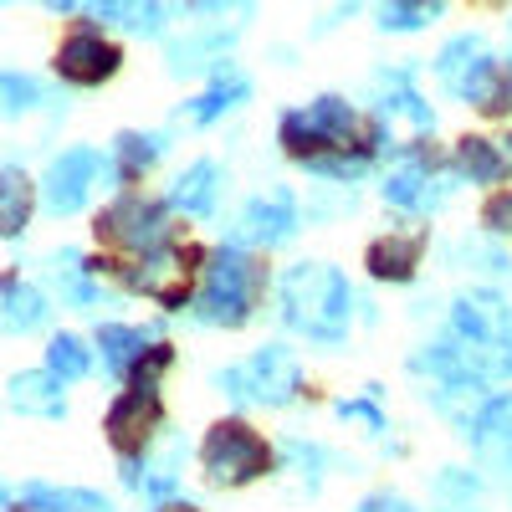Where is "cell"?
Here are the masks:
<instances>
[{
  "label": "cell",
  "instance_id": "cell-1",
  "mask_svg": "<svg viewBox=\"0 0 512 512\" xmlns=\"http://www.w3.org/2000/svg\"><path fill=\"white\" fill-rule=\"evenodd\" d=\"M282 323L318 349H338L354 328V287L328 262H297L277 282Z\"/></svg>",
  "mask_w": 512,
  "mask_h": 512
},
{
  "label": "cell",
  "instance_id": "cell-2",
  "mask_svg": "<svg viewBox=\"0 0 512 512\" xmlns=\"http://www.w3.org/2000/svg\"><path fill=\"white\" fill-rule=\"evenodd\" d=\"M262 292H267V267L246 246H221L210 251L205 282L190 297V313L205 328H246L262 308Z\"/></svg>",
  "mask_w": 512,
  "mask_h": 512
},
{
  "label": "cell",
  "instance_id": "cell-3",
  "mask_svg": "<svg viewBox=\"0 0 512 512\" xmlns=\"http://www.w3.org/2000/svg\"><path fill=\"white\" fill-rule=\"evenodd\" d=\"M216 384L221 395H231L236 405H267V410H282L303 395V364L287 344H262L251 359L231 364V369H216Z\"/></svg>",
  "mask_w": 512,
  "mask_h": 512
},
{
  "label": "cell",
  "instance_id": "cell-4",
  "mask_svg": "<svg viewBox=\"0 0 512 512\" xmlns=\"http://www.w3.org/2000/svg\"><path fill=\"white\" fill-rule=\"evenodd\" d=\"M200 466H205V482L210 487H251L262 482L272 466H277V451L251 431L246 420H216L200 441Z\"/></svg>",
  "mask_w": 512,
  "mask_h": 512
},
{
  "label": "cell",
  "instance_id": "cell-5",
  "mask_svg": "<svg viewBox=\"0 0 512 512\" xmlns=\"http://www.w3.org/2000/svg\"><path fill=\"white\" fill-rule=\"evenodd\" d=\"M98 241L118 246V251H134V256H149L159 246L175 241V221H169V210L139 190H123L113 205L98 210V221H93Z\"/></svg>",
  "mask_w": 512,
  "mask_h": 512
},
{
  "label": "cell",
  "instance_id": "cell-6",
  "mask_svg": "<svg viewBox=\"0 0 512 512\" xmlns=\"http://www.w3.org/2000/svg\"><path fill=\"white\" fill-rule=\"evenodd\" d=\"M195 262H200V251L169 241V246L139 256V262L118 267V277H123V287L144 292L149 303H159V308H169V313H180V308H190V287H195V272H200Z\"/></svg>",
  "mask_w": 512,
  "mask_h": 512
},
{
  "label": "cell",
  "instance_id": "cell-7",
  "mask_svg": "<svg viewBox=\"0 0 512 512\" xmlns=\"http://www.w3.org/2000/svg\"><path fill=\"white\" fill-rule=\"evenodd\" d=\"M384 200L410 210V216H431V210H441L451 200V175L441 169V159L431 149H405L395 164H390V175H384Z\"/></svg>",
  "mask_w": 512,
  "mask_h": 512
},
{
  "label": "cell",
  "instance_id": "cell-8",
  "mask_svg": "<svg viewBox=\"0 0 512 512\" xmlns=\"http://www.w3.org/2000/svg\"><path fill=\"white\" fill-rule=\"evenodd\" d=\"M159 431H164V400L154 390H123L108 405V415H103V436H108V446L123 461L149 456V446H154Z\"/></svg>",
  "mask_w": 512,
  "mask_h": 512
},
{
  "label": "cell",
  "instance_id": "cell-9",
  "mask_svg": "<svg viewBox=\"0 0 512 512\" xmlns=\"http://www.w3.org/2000/svg\"><path fill=\"white\" fill-rule=\"evenodd\" d=\"M52 67H57L62 82H72V88H103V82L118 77L123 52H118V41H108L98 26H77V31L62 36Z\"/></svg>",
  "mask_w": 512,
  "mask_h": 512
},
{
  "label": "cell",
  "instance_id": "cell-10",
  "mask_svg": "<svg viewBox=\"0 0 512 512\" xmlns=\"http://www.w3.org/2000/svg\"><path fill=\"white\" fill-rule=\"evenodd\" d=\"M98 175H108V159L98 149H67L47 164V180H41V200H47L52 216H77L88 205Z\"/></svg>",
  "mask_w": 512,
  "mask_h": 512
},
{
  "label": "cell",
  "instance_id": "cell-11",
  "mask_svg": "<svg viewBox=\"0 0 512 512\" xmlns=\"http://www.w3.org/2000/svg\"><path fill=\"white\" fill-rule=\"evenodd\" d=\"M308 118L318 123V134H323L338 154L374 159V154H379V144H384V123H379V118H364L349 98L323 93V98H313V103H308Z\"/></svg>",
  "mask_w": 512,
  "mask_h": 512
},
{
  "label": "cell",
  "instance_id": "cell-12",
  "mask_svg": "<svg viewBox=\"0 0 512 512\" xmlns=\"http://www.w3.org/2000/svg\"><path fill=\"white\" fill-rule=\"evenodd\" d=\"M297 200L292 190H267V195H256L241 205V216H236V231H231V246H262V251H277L297 236Z\"/></svg>",
  "mask_w": 512,
  "mask_h": 512
},
{
  "label": "cell",
  "instance_id": "cell-13",
  "mask_svg": "<svg viewBox=\"0 0 512 512\" xmlns=\"http://www.w3.org/2000/svg\"><path fill=\"white\" fill-rule=\"evenodd\" d=\"M451 338H461L466 349H497L512 338V308L497 292H461L451 303Z\"/></svg>",
  "mask_w": 512,
  "mask_h": 512
},
{
  "label": "cell",
  "instance_id": "cell-14",
  "mask_svg": "<svg viewBox=\"0 0 512 512\" xmlns=\"http://www.w3.org/2000/svg\"><path fill=\"white\" fill-rule=\"evenodd\" d=\"M425 262V231H384L364 246V267L374 282H390V287H405L415 282Z\"/></svg>",
  "mask_w": 512,
  "mask_h": 512
},
{
  "label": "cell",
  "instance_id": "cell-15",
  "mask_svg": "<svg viewBox=\"0 0 512 512\" xmlns=\"http://www.w3.org/2000/svg\"><path fill=\"white\" fill-rule=\"evenodd\" d=\"M466 441L477 446V456H482L487 472L512 477V395H492V400L482 405V415L472 420Z\"/></svg>",
  "mask_w": 512,
  "mask_h": 512
},
{
  "label": "cell",
  "instance_id": "cell-16",
  "mask_svg": "<svg viewBox=\"0 0 512 512\" xmlns=\"http://www.w3.org/2000/svg\"><path fill=\"white\" fill-rule=\"evenodd\" d=\"M47 318H52L47 292L31 287L21 272L0 277V328L6 333H36V328H47Z\"/></svg>",
  "mask_w": 512,
  "mask_h": 512
},
{
  "label": "cell",
  "instance_id": "cell-17",
  "mask_svg": "<svg viewBox=\"0 0 512 512\" xmlns=\"http://www.w3.org/2000/svg\"><path fill=\"white\" fill-rule=\"evenodd\" d=\"M492 62V52H487V36H477V31H461V36H451L446 47H441V57H436V77H441V88L446 93H456V98H466V88L477 82V72Z\"/></svg>",
  "mask_w": 512,
  "mask_h": 512
},
{
  "label": "cell",
  "instance_id": "cell-18",
  "mask_svg": "<svg viewBox=\"0 0 512 512\" xmlns=\"http://www.w3.org/2000/svg\"><path fill=\"white\" fill-rule=\"evenodd\" d=\"M221 185H226L221 164L216 159H195L190 169H180V180L169 185V205L185 210V216H195V221H205V216H216V205H221Z\"/></svg>",
  "mask_w": 512,
  "mask_h": 512
},
{
  "label": "cell",
  "instance_id": "cell-19",
  "mask_svg": "<svg viewBox=\"0 0 512 512\" xmlns=\"http://www.w3.org/2000/svg\"><path fill=\"white\" fill-rule=\"evenodd\" d=\"M11 410L36 420H62L67 415V384L52 369H21L11 374Z\"/></svg>",
  "mask_w": 512,
  "mask_h": 512
},
{
  "label": "cell",
  "instance_id": "cell-20",
  "mask_svg": "<svg viewBox=\"0 0 512 512\" xmlns=\"http://www.w3.org/2000/svg\"><path fill=\"white\" fill-rule=\"evenodd\" d=\"M451 169H456V180H466V185H502L507 169H512V159H507L502 144H492V139H482V134H466V139H456Z\"/></svg>",
  "mask_w": 512,
  "mask_h": 512
},
{
  "label": "cell",
  "instance_id": "cell-21",
  "mask_svg": "<svg viewBox=\"0 0 512 512\" xmlns=\"http://www.w3.org/2000/svg\"><path fill=\"white\" fill-rule=\"evenodd\" d=\"M251 98V82H246V72L236 67V62H221L216 67V82L185 108V118L195 123V128H205V123H216V118H226L231 108H241Z\"/></svg>",
  "mask_w": 512,
  "mask_h": 512
},
{
  "label": "cell",
  "instance_id": "cell-22",
  "mask_svg": "<svg viewBox=\"0 0 512 512\" xmlns=\"http://www.w3.org/2000/svg\"><path fill=\"white\" fill-rule=\"evenodd\" d=\"M164 134H118L113 139V154H108V180L118 185H139L149 169L164 159Z\"/></svg>",
  "mask_w": 512,
  "mask_h": 512
},
{
  "label": "cell",
  "instance_id": "cell-23",
  "mask_svg": "<svg viewBox=\"0 0 512 512\" xmlns=\"http://www.w3.org/2000/svg\"><path fill=\"white\" fill-rule=\"evenodd\" d=\"M31 210H36V185L26 180V169L6 164L0 169V241H16L31 226Z\"/></svg>",
  "mask_w": 512,
  "mask_h": 512
},
{
  "label": "cell",
  "instance_id": "cell-24",
  "mask_svg": "<svg viewBox=\"0 0 512 512\" xmlns=\"http://www.w3.org/2000/svg\"><path fill=\"white\" fill-rule=\"evenodd\" d=\"M149 349V333L144 328H128V323H98V354H103V369L113 379H128L134 364L144 359Z\"/></svg>",
  "mask_w": 512,
  "mask_h": 512
},
{
  "label": "cell",
  "instance_id": "cell-25",
  "mask_svg": "<svg viewBox=\"0 0 512 512\" xmlns=\"http://www.w3.org/2000/svg\"><path fill=\"white\" fill-rule=\"evenodd\" d=\"M21 502L31 512H118L103 492H88V487H47V482H31L21 492Z\"/></svg>",
  "mask_w": 512,
  "mask_h": 512
},
{
  "label": "cell",
  "instance_id": "cell-26",
  "mask_svg": "<svg viewBox=\"0 0 512 512\" xmlns=\"http://www.w3.org/2000/svg\"><path fill=\"white\" fill-rule=\"evenodd\" d=\"M52 282L62 292V303L72 308H98V272L82 262V256H52Z\"/></svg>",
  "mask_w": 512,
  "mask_h": 512
},
{
  "label": "cell",
  "instance_id": "cell-27",
  "mask_svg": "<svg viewBox=\"0 0 512 512\" xmlns=\"http://www.w3.org/2000/svg\"><path fill=\"white\" fill-rule=\"evenodd\" d=\"M47 369H52L62 384H77V379L93 374V349L82 344L77 333H52V344H47Z\"/></svg>",
  "mask_w": 512,
  "mask_h": 512
},
{
  "label": "cell",
  "instance_id": "cell-28",
  "mask_svg": "<svg viewBox=\"0 0 512 512\" xmlns=\"http://www.w3.org/2000/svg\"><path fill=\"white\" fill-rule=\"evenodd\" d=\"M103 21H118L123 31H139V36H154L164 26V6L159 0H93Z\"/></svg>",
  "mask_w": 512,
  "mask_h": 512
},
{
  "label": "cell",
  "instance_id": "cell-29",
  "mask_svg": "<svg viewBox=\"0 0 512 512\" xmlns=\"http://www.w3.org/2000/svg\"><path fill=\"white\" fill-rule=\"evenodd\" d=\"M477 477L466 472V466H446V472L436 477V502L441 512H477Z\"/></svg>",
  "mask_w": 512,
  "mask_h": 512
},
{
  "label": "cell",
  "instance_id": "cell-30",
  "mask_svg": "<svg viewBox=\"0 0 512 512\" xmlns=\"http://www.w3.org/2000/svg\"><path fill=\"white\" fill-rule=\"evenodd\" d=\"M282 456H287V466H292V472L303 477L308 487H318V482H323V466H328V451H323L318 441H297V436H292V441L282 446Z\"/></svg>",
  "mask_w": 512,
  "mask_h": 512
},
{
  "label": "cell",
  "instance_id": "cell-31",
  "mask_svg": "<svg viewBox=\"0 0 512 512\" xmlns=\"http://www.w3.org/2000/svg\"><path fill=\"white\" fill-rule=\"evenodd\" d=\"M169 364H175V349H169V344H149L144 359L134 364V374H128V390H154L159 395V379L169 374Z\"/></svg>",
  "mask_w": 512,
  "mask_h": 512
},
{
  "label": "cell",
  "instance_id": "cell-32",
  "mask_svg": "<svg viewBox=\"0 0 512 512\" xmlns=\"http://www.w3.org/2000/svg\"><path fill=\"white\" fill-rule=\"evenodd\" d=\"M374 395H379V390L354 395V400H338V405H333V415H338V420H349V425H364L369 436H379V431H384V410L374 405Z\"/></svg>",
  "mask_w": 512,
  "mask_h": 512
},
{
  "label": "cell",
  "instance_id": "cell-33",
  "mask_svg": "<svg viewBox=\"0 0 512 512\" xmlns=\"http://www.w3.org/2000/svg\"><path fill=\"white\" fill-rule=\"evenodd\" d=\"M0 98H6V103H0L6 113H26V108H36V88H31L26 77H16V72H0Z\"/></svg>",
  "mask_w": 512,
  "mask_h": 512
},
{
  "label": "cell",
  "instance_id": "cell-34",
  "mask_svg": "<svg viewBox=\"0 0 512 512\" xmlns=\"http://www.w3.org/2000/svg\"><path fill=\"white\" fill-rule=\"evenodd\" d=\"M482 226L492 236H512V190H497L487 205H482Z\"/></svg>",
  "mask_w": 512,
  "mask_h": 512
},
{
  "label": "cell",
  "instance_id": "cell-35",
  "mask_svg": "<svg viewBox=\"0 0 512 512\" xmlns=\"http://www.w3.org/2000/svg\"><path fill=\"white\" fill-rule=\"evenodd\" d=\"M456 256H466V262H487V272H507V267H512V262H507V251L482 246V241H461V246H456Z\"/></svg>",
  "mask_w": 512,
  "mask_h": 512
},
{
  "label": "cell",
  "instance_id": "cell-36",
  "mask_svg": "<svg viewBox=\"0 0 512 512\" xmlns=\"http://www.w3.org/2000/svg\"><path fill=\"white\" fill-rule=\"evenodd\" d=\"M354 512H420V507H410L400 492H369Z\"/></svg>",
  "mask_w": 512,
  "mask_h": 512
},
{
  "label": "cell",
  "instance_id": "cell-37",
  "mask_svg": "<svg viewBox=\"0 0 512 512\" xmlns=\"http://www.w3.org/2000/svg\"><path fill=\"white\" fill-rule=\"evenodd\" d=\"M185 6H190V11H205V16H226L231 6L246 11V0H185Z\"/></svg>",
  "mask_w": 512,
  "mask_h": 512
},
{
  "label": "cell",
  "instance_id": "cell-38",
  "mask_svg": "<svg viewBox=\"0 0 512 512\" xmlns=\"http://www.w3.org/2000/svg\"><path fill=\"white\" fill-rule=\"evenodd\" d=\"M395 6H410V11H431V16H436V11L446 6V0H395Z\"/></svg>",
  "mask_w": 512,
  "mask_h": 512
},
{
  "label": "cell",
  "instance_id": "cell-39",
  "mask_svg": "<svg viewBox=\"0 0 512 512\" xmlns=\"http://www.w3.org/2000/svg\"><path fill=\"white\" fill-rule=\"evenodd\" d=\"M0 512H11V487L0 482Z\"/></svg>",
  "mask_w": 512,
  "mask_h": 512
},
{
  "label": "cell",
  "instance_id": "cell-40",
  "mask_svg": "<svg viewBox=\"0 0 512 512\" xmlns=\"http://www.w3.org/2000/svg\"><path fill=\"white\" fill-rule=\"evenodd\" d=\"M507 159H512V139H507Z\"/></svg>",
  "mask_w": 512,
  "mask_h": 512
},
{
  "label": "cell",
  "instance_id": "cell-41",
  "mask_svg": "<svg viewBox=\"0 0 512 512\" xmlns=\"http://www.w3.org/2000/svg\"><path fill=\"white\" fill-rule=\"evenodd\" d=\"M180 512H195V507H190V502H185V507H180Z\"/></svg>",
  "mask_w": 512,
  "mask_h": 512
}]
</instances>
